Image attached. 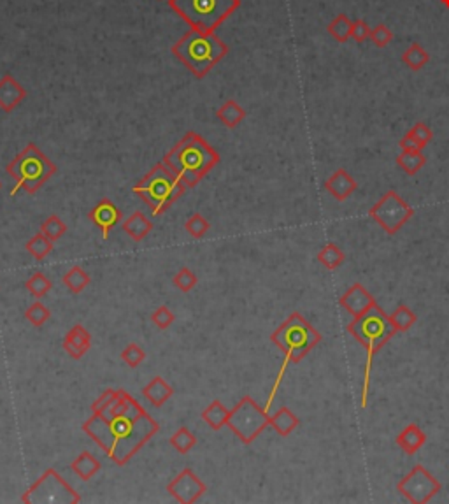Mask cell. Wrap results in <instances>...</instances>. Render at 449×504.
Returning a JSON list of instances; mask_svg holds the SVG:
<instances>
[{
  "label": "cell",
  "instance_id": "obj_39",
  "mask_svg": "<svg viewBox=\"0 0 449 504\" xmlns=\"http://www.w3.org/2000/svg\"><path fill=\"white\" fill-rule=\"evenodd\" d=\"M369 41H372L376 48H386L393 41V32L389 31L385 23H379L378 26L371 28V39Z\"/></svg>",
  "mask_w": 449,
  "mask_h": 504
},
{
  "label": "cell",
  "instance_id": "obj_11",
  "mask_svg": "<svg viewBox=\"0 0 449 504\" xmlns=\"http://www.w3.org/2000/svg\"><path fill=\"white\" fill-rule=\"evenodd\" d=\"M369 216L388 234H397L414 216V207L409 206L395 190H388L374 206L369 209Z\"/></svg>",
  "mask_w": 449,
  "mask_h": 504
},
{
  "label": "cell",
  "instance_id": "obj_18",
  "mask_svg": "<svg viewBox=\"0 0 449 504\" xmlns=\"http://www.w3.org/2000/svg\"><path fill=\"white\" fill-rule=\"evenodd\" d=\"M91 348V334L87 331V327L81 324L74 325L71 331L67 332L64 339V350L71 355L72 358L79 360L88 354Z\"/></svg>",
  "mask_w": 449,
  "mask_h": 504
},
{
  "label": "cell",
  "instance_id": "obj_16",
  "mask_svg": "<svg viewBox=\"0 0 449 504\" xmlns=\"http://www.w3.org/2000/svg\"><path fill=\"white\" fill-rule=\"evenodd\" d=\"M356 189H358V183L346 169H337L325 181V190L339 202H344L348 197H351V193L356 192Z\"/></svg>",
  "mask_w": 449,
  "mask_h": 504
},
{
  "label": "cell",
  "instance_id": "obj_30",
  "mask_svg": "<svg viewBox=\"0 0 449 504\" xmlns=\"http://www.w3.org/2000/svg\"><path fill=\"white\" fill-rule=\"evenodd\" d=\"M344 259H346L344 252H342L337 245H333V243H328V245H326L325 248L319 250L318 253V262L323 263V266H325L326 269H330V271L339 268V266L344 262Z\"/></svg>",
  "mask_w": 449,
  "mask_h": 504
},
{
  "label": "cell",
  "instance_id": "obj_10",
  "mask_svg": "<svg viewBox=\"0 0 449 504\" xmlns=\"http://www.w3.org/2000/svg\"><path fill=\"white\" fill-rule=\"evenodd\" d=\"M21 501L26 504H78L81 496L55 469H48L23 494Z\"/></svg>",
  "mask_w": 449,
  "mask_h": 504
},
{
  "label": "cell",
  "instance_id": "obj_47",
  "mask_svg": "<svg viewBox=\"0 0 449 504\" xmlns=\"http://www.w3.org/2000/svg\"><path fill=\"white\" fill-rule=\"evenodd\" d=\"M0 186H2V183H0Z\"/></svg>",
  "mask_w": 449,
  "mask_h": 504
},
{
  "label": "cell",
  "instance_id": "obj_23",
  "mask_svg": "<svg viewBox=\"0 0 449 504\" xmlns=\"http://www.w3.org/2000/svg\"><path fill=\"white\" fill-rule=\"evenodd\" d=\"M121 227H123L125 232H127L134 241H143L144 237L153 230V223H151L141 211H135L134 215L128 216Z\"/></svg>",
  "mask_w": 449,
  "mask_h": 504
},
{
  "label": "cell",
  "instance_id": "obj_34",
  "mask_svg": "<svg viewBox=\"0 0 449 504\" xmlns=\"http://www.w3.org/2000/svg\"><path fill=\"white\" fill-rule=\"evenodd\" d=\"M41 232L48 237L49 241H58L65 232H67V225L64 223V220H60V216L51 215L49 218H46L41 225Z\"/></svg>",
  "mask_w": 449,
  "mask_h": 504
},
{
  "label": "cell",
  "instance_id": "obj_24",
  "mask_svg": "<svg viewBox=\"0 0 449 504\" xmlns=\"http://www.w3.org/2000/svg\"><path fill=\"white\" fill-rule=\"evenodd\" d=\"M216 116H218V120L224 125V127L236 128L237 125H239L240 121L246 118V111L240 107L239 102L234 101V98H229V101L224 102L220 110L216 111Z\"/></svg>",
  "mask_w": 449,
  "mask_h": 504
},
{
  "label": "cell",
  "instance_id": "obj_5",
  "mask_svg": "<svg viewBox=\"0 0 449 504\" xmlns=\"http://www.w3.org/2000/svg\"><path fill=\"white\" fill-rule=\"evenodd\" d=\"M184 192H186V184L164 162L157 164L134 186V193L150 206L153 216H160L161 213H165Z\"/></svg>",
  "mask_w": 449,
  "mask_h": 504
},
{
  "label": "cell",
  "instance_id": "obj_21",
  "mask_svg": "<svg viewBox=\"0 0 449 504\" xmlns=\"http://www.w3.org/2000/svg\"><path fill=\"white\" fill-rule=\"evenodd\" d=\"M299 422H300L299 417H297L290 408L283 406L270 417V427H272L279 436L286 437L299 427Z\"/></svg>",
  "mask_w": 449,
  "mask_h": 504
},
{
  "label": "cell",
  "instance_id": "obj_1",
  "mask_svg": "<svg viewBox=\"0 0 449 504\" xmlns=\"http://www.w3.org/2000/svg\"><path fill=\"white\" fill-rule=\"evenodd\" d=\"M82 431L116 466H127L160 431V426L128 392L118 390L114 401L102 413H94L82 424Z\"/></svg>",
  "mask_w": 449,
  "mask_h": 504
},
{
  "label": "cell",
  "instance_id": "obj_13",
  "mask_svg": "<svg viewBox=\"0 0 449 504\" xmlns=\"http://www.w3.org/2000/svg\"><path fill=\"white\" fill-rule=\"evenodd\" d=\"M206 483L190 467H184L176 478L167 485V492L181 504L197 503L206 494Z\"/></svg>",
  "mask_w": 449,
  "mask_h": 504
},
{
  "label": "cell",
  "instance_id": "obj_40",
  "mask_svg": "<svg viewBox=\"0 0 449 504\" xmlns=\"http://www.w3.org/2000/svg\"><path fill=\"white\" fill-rule=\"evenodd\" d=\"M197 281H199L197 276H195L188 268L181 269V271L177 272L173 279L174 286H177L181 292H190V290H193L195 286H197Z\"/></svg>",
  "mask_w": 449,
  "mask_h": 504
},
{
  "label": "cell",
  "instance_id": "obj_4",
  "mask_svg": "<svg viewBox=\"0 0 449 504\" xmlns=\"http://www.w3.org/2000/svg\"><path fill=\"white\" fill-rule=\"evenodd\" d=\"M173 55L188 67L195 78H206L214 65L220 64L229 55V46L214 32H200L190 28L176 44Z\"/></svg>",
  "mask_w": 449,
  "mask_h": 504
},
{
  "label": "cell",
  "instance_id": "obj_12",
  "mask_svg": "<svg viewBox=\"0 0 449 504\" xmlns=\"http://www.w3.org/2000/svg\"><path fill=\"white\" fill-rule=\"evenodd\" d=\"M441 482L421 464L416 466L409 474H405L397 485L398 492L414 504L428 503L432 497L441 492Z\"/></svg>",
  "mask_w": 449,
  "mask_h": 504
},
{
  "label": "cell",
  "instance_id": "obj_41",
  "mask_svg": "<svg viewBox=\"0 0 449 504\" xmlns=\"http://www.w3.org/2000/svg\"><path fill=\"white\" fill-rule=\"evenodd\" d=\"M174 320H176V316H174V313L170 311L167 306H160V308L151 315V322H153L158 329H161V331L170 327V325L174 324Z\"/></svg>",
  "mask_w": 449,
  "mask_h": 504
},
{
  "label": "cell",
  "instance_id": "obj_28",
  "mask_svg": "<svg viewBox=\"0 0 449 504\" xmlns=\"http://www.w3.org/2000/svg\"><path fill=\"white\" fill-rule=\"evenodd\" d=\"M351 26L353 21L348 18V15H337L335 18L326 25V32H328L337 42H348V39L351 37Z\"/></svg>",
  "mask_w": 449,
  "mask_h": 504
},
{
  "label": "cell",
  "instance_id": "obj_37",
  "mask_svg": "<svg viewBox=\"0 0 449 504\" xmlns=\"http://www.w3.org/2000/svg\"><path fill=\"white\" fill-rule=\"evenodd\" d=\"M121 360H123L127 365H130V367H139V365L146 360V351L139 347V345H135V342H130V345L121 351Z\"/></svg>",
  "mask_w": 449,
  "mask_h": 504
},
{
  "label": "cell",
  "instance_id": "obj_2",
  "mask_svg": "<svg viewBox=\"0 0 449 504\" xmlns=\"http://www.w3.org/2000/svg\"><path fill=\"white\" fill-rule=\"evenodd\" d=\"M164 164L186 184V189H195L220 164V155L202 136L188 132L165 155Z\"/></svg>",
  "mask_w": 449,
  "mask_h": 504
},
{
  "label": "cell",
  "instance_id": "obj_20",
  "mask_svg": "<svg viewBox=\"0 0 449 504\" xmlns=\"http://www.w3.org/2000/svg\"><path fill=\"white\" fill-rule=\"evenodd\" d=\"M143 394H144V397H146V399L153 404V406L160 408L161 404H165L168 399H170V397H173L174 390H173V387H170V385L164 380V378L155 376L153 380H151L150 383L143 388Z\"/></svg>",
  "mask_w": 449,
  "mask_h": 504
},
{
  "label": "cell",
  "instance_id": "obj_27",
  "mask_svg": "<svg viewBox=\"0 0 449 504\" xmlns=\"http://www.w3.org/2000/svg\"><path fill=\"white\" fill-rule=\"evenodd\" d=\"M402 62H404L411 71L418 72L430 62V55H428V51L423 48V46L418 44V42H412V44L405 49L404 55H402Z\"/></svg>",
  "mask_w": 449,
  "mask_h": 504
},
{
  "label": "cell",
  "instance_id": "obj_38",
  "mask_svg": "<svg viewBox=\"0 0 449 504\" xmlns=\"http://www.w3.org/2000/svg\"><path fill=\"white\" fill-rule=\"evenodd\" d=\"M184 229H186V232L190 234L191 237H195V239H200V237H204V234L211 229V225H209V222H207V220L200 215V213H195V215L186 222Z\"/></svg>",
  "mask_w": 449,
  "mask_h": 504
},
{
  "label": "cell",
  "instance_id": "obj_17",
  "mask_svg": "<svg viewBox=\"0 0 449 504\" xmlns=\"http://www.w3.org/2000/svg\"><path fill=\"white\" fill-rule=\"evenodd\" d=\"M26 92L21 85L12 78L11 74L2 76L0 79V107L6 111V113H11L25 101Z\"/></svg>",
  "mask_w": 449,
  "mask_h": 504
},
{
  "label": "cell",
  "instance_id": "obj_31",
  "mask_svg": "<svg viewBox=\"0 0 449 504\" xmlns=\"http://www.w3.org/2000/svg\"><path fill=\"white\" fill-rule=\"evenodd\" d=\"M26 252L30 253L35 260L41 262V260H44L53 252V241H49L44 234L39 232L34 237H30V241L26 243Z\"/></svg>",
  "mask_w": 449,
  "mask_h": 504
},
{
  "label": "cell",
  "instance_id": "obj_22",
  "mask_svg": "<svg viewBox=\"0 0 449 504\" xmlns=\"http://www.w3.org/2000/svg\"><path fill=\"white\" fill-rule=\"evenodd\" d=\"M71 467L78 478H81L82 482H88V480L94 478L95 474L100 471V462L90 452H82L81 455H78L72 460Z\"/></svg>",
  "mask_w": 449,
  "mask_h": 504
},
{
  "label": "cell",
  "instance_id": "obj_14",
  "mask_svg": "<svg viewBox=\"0 0 449 504\" xmlns=\"http://www.w3.org/2000/svg\"><path fill=\"white\" fill-rule=\"evenodd\" d=\"M88 218L100 229L102 237L107 239L111 230L120 223L121 211L118 209V206L112 200L102 199L97 206L91 207V211L88 213Z\"/></svg>",
  "mask_w": 449,
  "mask_h": 504
},
{
  "label": "cell",
  "instance_id": "obj_3",
  "mask_svg": "<svg viewBox=\"0 0 449 504\" xmlns=\"http://www.w3.org/2000/svg\"><path fill=\"white\" fill-rule=\"evenodd\" d=\"M348 332L367 350V362H365V376H363V388H362V408H367L369 401V388H371V373H372V362H374L376 354L385 347L386 342L395 336L389 316L386 315L385 309L376 302L369 311L363 315L355 316L351 324L348 325Z\"/></svg>",
  "mask_w": 449,
  "mask_h": 504
},
{
  "label": "cell",
  "instance_id": "obj_25",
  "mask_svg": "<svg viewBox=\"0 0 449 504\" xmlns=\"http://www.w3.org/2000/svg\"><path fill=\"white\" fill-rule=\"evenodd\" d=\"M229 415H230V410H227V408L223 406V403L216 399L202 411L200 417H202V420L206 422L211 429L220 431L221 427L227 426V422H229Z\"/></svg>",
  "mask_w": 449,
  "mask_h": 504
},
{
  "label": "cell",
  "instance_id": "obj_33",
  "mask_svg": "<svg viewBox=\"0 0 449 504\" xmlns=\"http://www.w3.org/2000/svg\"><path fill=\"white\" fill-rule=\"evenodd\" d=\"M62 281H64V285L71 290L72 294H79V292H82V290L90 285V276L82 271L79 266H76V268H72L71 271L64 276Z\"/></svg>",
  "mask_w": 449,
  "mask_h": 504
},
{
  "label": "cell",
  "instance_id": "obj_26",
  "mask_svg": "<svg viewBox=\"0 0 449 504\" xmlns=\"http://www.w3.org/2000/svg\"><path fill=\"white\" fill-rule=\"evenodd\" d=\"M427 164V157L423 151H402L397 157V166L404 171L407 176H416Z\"/></svg>",
  "mask_w": 449,
  "mask_h": 504
},
{
  "label": "cell",
  "instance_id": "obj_44",
  "mask_svg": "<svg viewBox=\"0 0 449 504\" xmlns=\"http://www.w3.org/2000/svg\"><path fill=\"white\" fill-rule=\"evenodd\" d=\"M116 395H118V390H114V388H107V390H105L104 394H102L94 404H91V411H94V413H102V411H104L105 408L112 403V401H114Z\"/></svg>",
  "mask_w": 449,
  "mask_h": 504
},
{
  "label": "cell",
  "instance_id": "obj_15",
  "mask_svg": "<svg viewBox=\"0 0 449 504\" xmlns=\"http://www.w3.org/2000/svg\"><path fill=\"white\" fill-rule=\"evenodd\" d=\"M339 302L355 318V316H360L365 311H369L376 304V299L372 297L371 292L362 283H355V285H351V288L346 290V294L339 299Z\"/></svg>",
  "mask_w": 449,
  "mask_h": 504
},
{
  "label": "cell",
  "instance_id": "obj_32",
  "mask_svg": "<svg viewBox=\"0 0 449 504\" xmlns=\"http://www.w3.org/2000/svg\"><path fill=\"white\" fill-rule=\"evenodd\" d=\"M168 441H170V446H173L176 452L184 455V453L190 452L191 448L197 444V436H195L190 429H186V427H181V429H177L176 433L170 436V440Z\"/></svg>",
  "mask_w": 449,
  "mask_h": 504
},
{
  "label": "cell",
  "instance_id": "obj_29",
  "mask_svg": "<svg viewBox=\"0 0 449 504\" xmlns=\"http://www.w3.org/2000/svg\"><path fill=\"white\" fill-rule=\"evenodd\" d=\"M388 316H389V322H391L393 329H395L397 332L409 331V329L416 324V320H418L414 315V311H412L411 308H407V306H398V308Z\"/></svg>",
  "mask_w": 449,
  "mask_h": 504
},
{
  "label": "cell",
  "instance_id": "obj_6",
  "mask_svg": "<svg viewBox=\"0 0 449 504\" xmlns=\"http://www.w3.org/2000/svg\"><path fill=\"white\" fill-rule=\"evenodd\" d=\"M168 8L200 32H216L240 8V0H167Z\"/></svg>",
  "mask_w": 449,
  "mask_h": 504
},
{
  "label": "cell",
  "instance_id": "obj_45",
  "mask_svg": "<svg viewBox=\"0 0 449 504\" xmlns=\"http://www.w3.org/2000/svg\"><path fill=\"white\" fill-rule=\"evenodd\" d=\"M400 148H402V151H423L425 150V148L421 146L418 141H416V137L412 136L411 132H407V134L402 137Z\"/></svg>",
  "mask_w": 449,
  "mask_h": 504
},
{
  "label": "cell",
  "instance_id": "obj_9",
  "mask_svg": "<svg viewBox=\"0 0 449 504\" xmlns=\"http://www.w3.org/2000/svg\"><path fill=\"white\" fill-rule=\"evenodd\" d=\"M270 426V417L251 395H244L243 399L230 410L227 427L243 441L249 444Z\"/></svg>",
  "mask_w": 449,
  "mask_h": 504
},
{
  "label": "cell",
  "instance_id": "obj_35",
  "mask_svg": "<svg viewBox=\"0 0 449 504\" xmlns=\"http://www.w3.org/2000/svg\"><path fill=\"white\" fill-rule=\"evenodd\" d=\"M25 286L35 299H41L53 288V283L42 272H35V275H32L30 278L26 279Z\"/></svg>",
  "mask_w": 449,
  "mask_h": 504
},
{
  "label": "cell",
  "instance_id": "obj_43",
  "mask_svg": "<svg viewBox=\"0 0 449 504\" xmlns=\"http://www.w3.org/2000/svg\"><path fill=\"white\" fill-rule=\"evenodd\" d=\"M351 39H355L356 42H365L371 39V26L367 25V21L362 18L355 19L351 26Z\"/></svg>",
  "mask_w": 449,
  "mask_h": 504
},
{
  "label": "cell",
  "instance_id": "obj_8",
  "mask_svg": "<svg viewBox=\"0 0 449 504\" xmlns=\"http://www.w3.org/2000/svg\"><path fill=\"white\" fill-rule=\"evenodd\" d=\"M6 171L18 181V186L25 192L35 193L56 173V166L34 143H30L16 155Z\"/></svg>",
  "mask_w": 449,
  "mask_h": 504
},
{
  "label": "cell",
  "instance_id": "obj_42",
  "mask_svg": "<svg viewBox=\"0 0 449 504\" xmlns=\"http://www.w3.org/2000/svg\"><path fill=\"white\" fill-rule=\"evenodd\" d=\"M409 132H411L412 136L416 137V141H418L423 148L428 146L430 141L434 139V132H432V128L428 127L427 123H423V121H418V123H416Z\"/></svg>",
  "mask_w": 449,
  "mask_h": 504
},
{
  "label": "cell",
  "instance_id": "obj_36",
  "mask_svg": "<svg viewBox=\"0 0 449 504\" xmlns=\"http://www.w3.org/2000/svg\"><path fill=\"white\" fill-rule=\"evenodd\" d=\"M25 318L30 322L34 327H42V325H44L49 318H51V311H49V309L42 304V302L35 301L34 304H32L30 308L25 311Z\"/></svg>",
  "mask_w": 449,
  "mask_h": 504
},
{
  "label": "cell",
  "instance_id": "obj_19",
  "mask_svg": "<svg viewBox=\"0 0 449 504\" xmlns=\"http://www.w3.org/2000/svg\"><path fill=\"white\" fill-rule=\"evenodd\" d=\"M425 443H427V434L421 431L418 424H409L397 436V444L407 455H414Z\"/></svg>",
  "mask_w": 449,
  "mask_h": 504
},
{
  "label": "cell",
  "instance_id": "obj_46",
  "mask_svg": "<svg viewBox=\"0 0 449 504\" xmlns=\"http://www.w3.org/2000/svg\"><path fill=\"white\" fill-rule=\"evenodd\" d=\"M441 2H442V6H444V8L449 9V0H441Z\"/></svg>",
  "mask_w": 449,
  "mask_h": 504
},
{
  "label": "cell",
  "instance_id": "obj_7",
  "mask_svg": "<svg viewBox=\"0 0 449 504\" xmlns=\"http://www.w3.org/2000/svg\"><path fill=\"white\" fill-rule=\"evenodd\" d=\"M270 341L285 354L286 362L302 360L322 341V334L300 313H292L270 336Z\"/></svg>",
  "mask_w": 449,
  "mask_h": 504
}]
</instances>
